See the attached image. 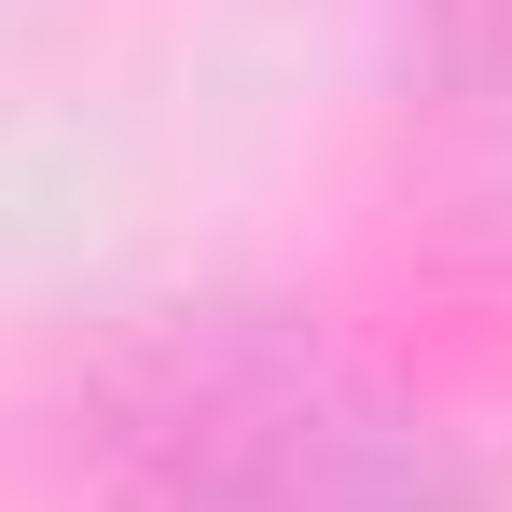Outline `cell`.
Returning <instances> with one entry per match:
<instances>
[{"instance_id":"obj_1","label":"cell","mask_w":512,"mask_h":512,"mask_svg":"<svg viewBox=\"0 0 512 512\" xmlns=\"http://www.w3.org/2000/svg\"><path fill=\"white\" fill-rule=\"evenodd\" d=\"M374 416H319L305 388H194L180 443V512H471L416 457L360 443Z\"/></svg>"}]
</instances>
